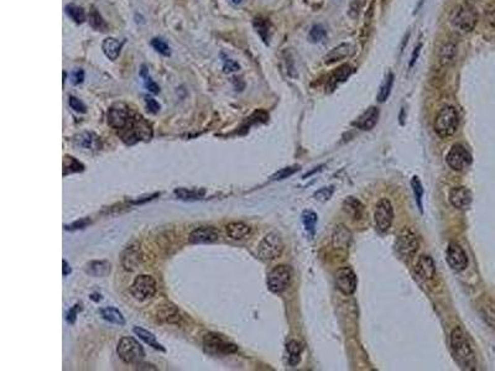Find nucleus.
<instances>
[{
  "instance_id": "46",
  "label": "nucleus",
  "mask_w": 495,
  "mask_h": 371,
  "mask_svg": "<svg viewBox=\"0 0 495 371\" xmlns=\"http://www.w3.org/2000/svg\"><path fill=\"white\" fill-rule=\"evenodd\" d=\"M297 170H298L297 167H286V168H283V170L279 171L276 175L272 177V179H275V181H277V179H284V178H286V177L294 175V173Z\"/></svg>"
},
{
  "instance_id": "19",
  "label": "nucleus",
  "mask_w": 495,
  "mask_h": 371,
  "mask_svg": "<svg viewBox=\"0 0 495 371\" xmlns=\"http://www.w3.org/2000/svg\"><path fill=\"white\" fill-rule=\"evenodd\" d=\"M415 271H416L417 276L422 280H432L435 277V273H436V266H435V262L432 260L431 256L427 255H422L420 256L419 261H417L416 267H415Z\"/></svg>"
},
{
  "instance_id": "31",
  "label": "nucleus",
  "mask_w": 495,
  "mask_h": 371,
  "mask_svg": "<svg viewBox=\"0 0 495 371\" xmlns=\"http://www.w3.org/2000/svg\"><path fill=\"white\" fill-rule=\"evenodd\" d=\"M76 142L88 150H97L99 145V139L93 133H82L77 136Z\"/></svg>"
},
{
  "instance_id": "35",
  "label": "nucleus",
  "mask_w": 495,
  "mask_h": 371,
  "mask_svg": "<svg viewBox=\"0 0 495 371\" xmlns=\"http://www.w3.org/2000/svg\"><path fill=\"white\" fill-rule=\"evenodd\" d=\"M140 76H141V78L144 79V84H145V87H146V89L149 90V92H151L153 94H159V93H160V87H159V85L152 81V78H151V77H150L149 70H147V68H146V66H143V67H141Z\"/></svg>"
},
{
  "instance_id": "43",
  "label": "nucleus",
  "mask_w": 495,
  "mask_h": 371,
  "mask_svg": "<svg viewBox=\"0 0 495 371\" xmlns=\"http://www.w3.org/2000/svg\"><path fill=\"white\" fill-rule=\"evenodd\" d=\"M68 104H70V107L75 111H77V113H86L87 111V107L84 105V103L79 101L77 97L71 96L70 98H68Z\"/></svg>"
},
{
  "instance_id": "27",
  "label": "nucleus",
  "mask_w": 495,
  "mask_h": 371,
  "mask_svg": "<svg viewBox=\"0 0 495 371\" xmlns=\"http://www.w3.org/2000/svg\"><path fill=\"white\" fill-rule=\"evenodd\" d=\"M133 332L136 334V336H139V339H141V341L145 342V343L149 344L150 347L153 348V349L165 352V348L162 347L158 341H156V336L153 335L151 332H149V330L144 329V328L141 327H134Z\"/></svg>"
},
{
  "instance_id": "7",
  "label": "nucleus",
  "mask_w": 495,
  "mask_h": 371,
  "mask_svg": "<svg viewBox=\"0 0 495 371\" xmlns=\"http://www.w3.org/2000/svg\"><path fill=\"white\" fill-rule=\"evenodd\" d=\"M291 281V269L286 265H277L267 275V287L271 292L281 293Z\"/></svg>"
},
{
  "instance_id": "22",
  "label": "nucleus",
  "mask_w": 495,
  "mask_h": 371,
  "mask_svg": "<svg viewBox=\"0 0 495 371\" xmlns=\"http://www.w3.org/2000/svg\"><path fill=\"white\" fill-rule=\"evenodd\" d=\"M121 47H123V42L114 39V37H107L102 44L103 53L110 61H115L118 58L119 55H120Z\"/></svg>"
},
{
  "instance_id": "20",
  "label": "nucleus",
  "mask_w": 495,
  "mask_h": 371,
  "mask_svg": "<svg viewBox=\"0 0 495 371\" xmlns=\"http://www.w3.org/2000/svg\"><path fill=\"white\" fill-rule=\"evenodd\" d=\"M141 262V253L138 246H130L124 251L123 258H121V264L125 267V270L133 271L138 267V265Z\"/></svg>"
},
{
  "instance_id": "41",
  "label": "nucleus",
  "mask_w": 495,
  "mask_h": 371,
  "mask_svg": "<svg viewBox=\"0 0 495 371\" xmlns=\"http://www.w3.org/2000/svg\"><path fill=\"white\" fill-rule=\"evenodd\" d=\"M326 35L327 33L323 26H321V25H315V26H312L311 30H310L308 39L311 40V42H320L322 41L324 37H326Z\"/></svg>"
},
{
  "instance_id": "33",
  "label": "nucleus",
  "mask_w": 495,
  "mask_h": 371,
  "mask_svg": "<svg viewBox=\"0 0 495 371\" xmlns=\"http://www.w3.org/2000/svg\"><path fill=\"white\" fill-rule=\"evenodd\" d=\"M253 25H254L258 35L263 39V41L265 42V44H269V39H270L269 22L263 18H257L254 20V22H253Z\"/></svg>"
},
{
  "instance_id": "38",
  "label": "nucleus",
  "mask_w": 495,
  "mask_h": 371,
  "mask_svg": "<svg viewBox=\"0 0 495 371\" xmlns=\"http://www.w3.org/2000/svg\"><path fill=\"white\" fill-rule=\"evenodd\" d=\"M411 186H412V190H414L415 198H416L417 205H419V208H420V209L422 210V197H423V188H422V183H421V181H420V179H419V177H417V176H414V177H412V179H411Z\"/></svg>"
},
{
  "instance_id": "37",
  "label": "nucleus",
  "mask_w": 495,
  "mask_h": 371,
  "mask_svg": "<svg viewBox=\"0 0 495 371\" xmlns=\"http://www.w3.org/2000/svg\"><path fill=\"white\" fill-rule=\"evenodd\" d=\"M302 222L307 232L314 234L316 224H317V214L312 210H305L302 213Z\"/></svg>"
},
{
  "instance_id": "42",
  "label": "nucleus",
  "mask_w": 495,
  "mask_h": 371,
  "mask_svg": "<svg viewBox=\"0 0 495 371\" xmlns=\"http://www.w3.org/2000/svg\"><path fill=\"white\" fill-rule=\"evenodd\" d=\"M222 57H223V72L224 73H233L237 72V71L240 70V66L237 61L234 59L229 58V57H226L222 53Z\"/></svg>"
},
{
  "instance_id": "2",
  "label": "nucleus",
  "mask_w": 495,
  "mask_h": 371,
  "mask_svg": "<svg viewBox=\"0 0 495 371\" xmlns=\"http://www.w3.org/2000/svg\"><path fill=\"white\" fill-rule=\"evenodd\" d=\"M459 125V115H458L456 108L445 107L440 110L435 119L434 128L438 136L441 138H449L454 135Z\"/></svg>"
},
{
  "instance_id": "40",
  "label": "nucleus",
  "mask_w": 495,
  "mask_h": 371,
  "mask_svg": "<svg viewBox=\"0 0 495 371\" xmlns=\"http://www.w3.org/2000/svg\"><path fill=\"white\" fill-rule=\"evenodd\" d=\"M151 46L153 47V50H155L156 52H159L162 56L169 57L170 55H171L170 46L162 39H159V37H155V39H152L151 40Z\"/></svg>"
},
{
  "instance_id": "26",
  "label": "nucleus",
  "mask_w": 495,
  "mask_h": 371,
  "mask_svg": "<svg viewBox=\"0 0 495 371\" xmlns=\"http://www.w3.org/2000/svg\"><path fill=\"white\" fill-rule=\"evenodd\" d=\"M343 209L354 219H360L364 213V205L354 197H348L343 202Z\"/></svg>"
},
{
  "instance_id": "1",
  "label": "nucleus",
  "mask_w": 495,
  "mask_h": 371,
  "mask_svg": "<svg viewBox=\"0 0 495 371\" xmlns=\"http://www.w3.org/2000/svg\"><path fill=\"white\" fill-rule=\"evenodd\" d=\"M451 348L454 358L463 369L473 370L476 367V355L468 338L459 327L452 330Z\"/></svg>"
},
{
  "instance_id": "17",
  "label": "nucleus",
  "mask_w": 495,
  "mask_h": 371,
  "mask_svg": "<svg viewBox=\"0 0 495 371\" xmlns=\"http://www.w3.org/2000/svg\"><path fill=\"white\" fill-rule=\"evenodd\" d=\"M354 46L352 44H341L335 46L324 56V64L327 66L334 65L337 62L343 61V59L351 57L354 53Z\"/></svg>"
},
{
  "instance_id": "29",
  "label": "nucleus",
  "mask_w": 495,
  "mask_h": 371,
  "mask_svg": "<svg viewBox=\"0 0 495 371\" xmlns=\"http://www.w3.org/2000/svg\"><path fill=\"white\" fill-rule=\"evenodd\" d=\"M101 316L104 321L109 322V323L116 324V325H124L125 324V318L124 316L121 315V312L119 310H116L115 307H105L101 310Z\"/></svg>"
},
{
  "instance_id": "53",
  "label": "nucleus",
  "mask_w": 495,
  "mask_h": 371,
  "mask_svg": "<svg viewBox=\"0 0 495 371\" xmlns=\"http://www.w3.org/2000/svg\"><path fill=\"white\" fill-rule=\"evenodd\" d=\"M467 2H469V3H474V2H478V0H467Z\"/></svg>"
},
{
  "instance_id": "45",
  "label": "nucleus",
  "mask_w": 495,
  "mask_h": 371,
  "mask_svg": "<svg viewBox=\"0 0 495 371\" xmlns=\"http://www.w3.org/2000/svg\"><path fill=\"white\" fill-rule=\"evenodd\" d=\"M84 82V71L82 68H76L71 73V83L73 85H79Z\"/></svg>"
},
{
  "instance_id": "21",
  "label": "nucleus",
  "mask_w": 495,
  "mask_h": 371,
  "mask_svg": "<svg viewBox=\"0 0 495 371\" xmlns=\"http://www.w3.org/2000/svg\"><path fill=\"white\" fill-rule=\"evenodd\" d=\"M110 270H112V265L105 260L101 261H90L88 262L84 267V271L88 275L93 276V277H104V276L109 275Z\"/></svg>"
},
{
  "instance_id": "47",
  "label": "nucleus",
  "mask_w": 495,
  "mask_h": 371,
  "mask_svg": "<svg viewBox=\"0 0 495 371\" xmlns=\"http://www.w3.org/2000/svg\"><path fill=\"white\" fill-rule=\"evenodd\" d=\"M145 103H146L147 110H149V111H151L152 114L159 113V110H160L161 105L159 104V103L156 102L155 99L152 98V97H149V96H146V97H145Z\"/></svg>"
},
{
  "instance_id": "25",
  "label": "nucleus",
  "mask_w": 495,
  "mask_h": 371,
  "mask_svg": "<svg viewBox=\"0 0 495 371\" xmlns=\"http://www.w3.org/2000/svg\"><path fill=\"white\" fill-rule=\"evenodd\" d=\"M352 234L344 225H338L333 234V245L337 249H347L351 242Z\"/></svg>"
},
{
  "instance_id": "52",
  "label": "nucleus",
  "mask_w": 495,
  "mask_h": 371,
  "mask_svg": "<svg viewBox=\"0 0 495 371\" xmlns=\"http://www.w3.org/2000/svg\"><path fill=\"white\" fill-rule=\"evenodd\" d=\"M232 2L234 3V4H240V3L243 2V0H232Z\"/></svg>"
},
{
  "instance_id": "50",
  "label": "nucleus",
  "mask_w": 495,
  "mask_h": 371,
  "mask_svg": "<svg viewBox=\"0 0 495 371\" xmlns=\"http://www.w3.org/2000/svg\"><path fill=\"white\" fill-rule=\"evenodd\" d=\"M81 306L79 304H76L75 307L72 308V310L68 312V316H67V321L70 322V323H75V321H76V317H77V312H78V310H81L79 308Z\"/></svg>"
},
{
  "instance_id": "10",
  "label": "nucleus",
  "mask_w": 495,
  "mask_h": 371,
  "mask_svg": "<svg viewBox=\"0 0 495 371\" xmlns=\"http://www.w3.org/2000/svg\"><path fill=\"white\" fill-rule=\"evenodd\" d=\"M446 161L452 170L463 171L472 164V155L466 146L456 144L449 150Z\"/></svg>"
},
{
  "instance_id": "11",
  "label": "nucleus",
  "mask_w": 495,
  "mask_h": 371,
  "mask_svg": "<svg viewBox=\"0 0 495 371\" xmlns=\"http://www.w3.org/2000/svg\"><path fill=\"white\" fill-rule=\"evenodd\" d=\"M335 286L344 295H352L357 290V276L351 267H342L335 272Z\"/></svg>"
},
{
  "instance_id": "23",
  "label": "nucleus",
  "mask_w": 495,
  "mask_h": 371,
  "mask_svg": "<svg viewBox=\"0 0 495 371\" xmlns=\"http://www.w3.org/2000/svg\"><path fill=\"white\" fill-rule=\"evenodd\" d=\"M226 230L229 238L234 239V240H241V239H244L245 236H248L250 234L249 225H246L245 223H241V222L229 223V224L226 227Z\"/></svg>"
},
{
  "instance_id": "5",
  "label": "nucleus",
  "mask_w": 495,
  "mask_h": 371,
  "mask_svg": "<svg viewBox=\"0 0 495 371\" xmlns=\"http://www.w3.org/2000/svg\"><path fill=\"white\" fill-rule=\"evenodd\" d=\"M419 245V239L414 230L405 228L397 234L395 240V250L404 260H409L417 253Z\"/></svg>"
},
{
  "instance_id": "34",
  "label": "nucleus",
  "mask_w": 495,
  "mask_h": 371,
  "mask_svg": "<svg viewBox=\"0 0 495 371\" xmlns=\"http://www.w3.org/2000/svg\"><path fill=\"white\" fill-rule=\"evenodd\" d=\"M392 84H394V74L389 73L388 77H386L385 82H384L383 85L380 87L379 93H378V101L383 103L389 98V96H390L391 93Z\"/></svg>"
},
{
  "instance_id": "6",
  "label": "nucleus",
  "mask_w": 495,
  "mask_h": 371,
  "mask_svg": "<svg viewBox=\"0 0 495 371\" xmlns=\"http://www.w3.org/2000/svg\"><path fill=\"white\" fill-rule=\"evenodd\" d=\"M284 250V242L277 233H269L258 246L259 258L264 261L277 259Z\"/></svg>"
},
{
  "instance_id": "9",
  "label": "nucleus",
  "mask_w": 495,
  "mask_h": 371,
  "mask_svg": "<svg viewBox=\"0 0 495 371\" xmlns=\"http://www.w3.org/2000/svg\"><path fill=\"white\" fill-rule=\"evenodd\" d=\"M374 221L375 225L381 233H385L390 229L392 221H394V209H392L391 202L389 199L383 198L378 202L374 213Z\"/></svg>"
},
{
  "instance_id": "4",
  "label": "nucleus",
  "mask_w": 495,
  "mask_h": 371,
  "mask_svg": "<svg viewBox=\"0 0 495 371\" xmlns=\"http://www.w3.org/2000/svg\"><path fill=\"white\" fill-rule=\"evenodd\" d=\"M116 353L125 364H139L145 356L141 344L132 336H123L119 341Z\"/></svg>"
},
{
  "instance_id": "14",
  "label": "nucleus",
  "mask_w": 495,
  "mask_h": 371,
  "mask_svg": "<svg viewBox=\"0 0 495 371\" xmlns=\"http://www.w3.org/2000/svg\"><path fill=\"white\" fill-rule=\"evenodd\" d=\"M447 262L449 266L452 267V270L458 271V272H460L468 266V258H467L465 250L457 242H451L448 245Z\"/></svg>"
},
{
  "instance_id": "8",
  "label": "nucleus",
  "mask_w": 495,
  "mask_h": 371,
  "mask_svg": "<svg viewBox=\"0 0 495 371\" xmlns=\"http://www.w3.org/2000/svg\"><path fill=\"white\" fill-rule=\"evenodd\" d=\"M156 292V282L150 275H139L130 286V293L138 301H146Z\"/></svg>"
},
{
  "instance_id": "44",
  "label": "nucleus",
  "mask_w": 495,
  "mask_h": 371,
  "mask_svg": "<svg viewBox=\"0 0 495 371\" xmlns=\"http://www.w3.org/2000/svg\"><path fill=\"white\" fill-rule=\"evenodd\" d=\"M332 195H333V187H323L315 193V198L317 201L326 202L331 198Z\"/></svg>"
},
{
  "instance_id": "36",
  "label": "nucleus",
  "mask_w": 495,
  "mask_h": 371,
  "mask_svg": "<svg viewBox=\"0 0 495 371\" xmlns=\"http://www.w3.org/2000/svg\"><path fill=\"white\" fill-rule=\"evenodd\" d=\"M89 24L90 26L98 31H105V28H107V24H105L103 18H102L101 14H99L95 8H93L89 13Z\"/></svg>"
},
{
  "instance_id": "12",
  "label": "nucleus",
  "mask_w": 495,
  "mask_h": 371,
  "mask_svg": "<svg viewBox=\"0 0 495 371\" xmlns=\"http://www.w3.org/2000/svg\"><path fill=\"white\" fill-rule=\"evenodd\" d=\"M204 348L207 352L209 353H223V354H230L235 353L238 350L237 345L227 342L223 336L218 335V334L209 333L204 336Z\"/></svg>"
},
{
  "instance_id": "49",
  "label": "nucleus",
  "mask_w": 495,
  "mask_h": 371,
  "mask_svg": "<svg viewBox=\"0 0 495 371\" xmlns=\"http://www.w3.org/2000/svg\"><path fill=\"white\" fill-rule=\"evenodd\" d=\"M421 47H422V45H417L416 47H415V50H414V53H412V57H411V61H410V68H412L414 67V65L416 64V61H417V58H419V56H420V52H421Z\"/></svg>"
},
{
  "instance_id": "13",
  "label": "nucleus",
  "mask_w": 495,
  "mask_h": 371,
  "mask_svg": "<svg viewBox=\"0 0 495 371\" xmlns=\"http://www.w3.org/2000/svg\"><path fill=\"white\" fill-rule=\"evenodd\" d=\"M130 120V113L127 105L124 104H114L108 110V124L113 129L120 130L127 127Z\"/></svg>"
},
{
  "instance_id": "39",
  "label": "nucleus",
  "mask_w": 495,
  "mask_h": 371,
  "mask_svg": "<svg viewBox=\"0 0 495 371\" xmlns=\"http://www.w3.org/2000/svg\"><path fill=\"white\" fill-rule=\"evenodd\" d=\"M175 195L181 199H198L202 198L204 195V191H187L184 188H178V190L175 191Z\"/></svg>"
},
{
  "instance_id": "18",
  "label": "nucleus",
  "mask_w": 495,
  "mask_h": 371,
  "mask_svg": "<svg viewBox=\"0 0 495 371\" xmlns=\"http://www.w3.org/2000/svg\"><path fill=\"white\" fill-rule=\"evenodd\" d=\"M380 111L377 107H372L366 109L357 120L354 121V125L362 130H370L377 125L379 120Z\"/></svg>"
},
{
  "instance_id": "24",
  "label": "nucleus",
  "mask_w": 495,
  "mask_h": 371,
  "mask_svg": "<svg viewBox=\"0 0 495 371\" xmlns=\"http://www.w3.org/2000/svg\"><path fill=\"white\" fill-rule=\"evenodd\" d=\"M457 56V45L454 42H446L442 47L440 48V53H438V59L440 64L442 66H449L453 64Z\"/></svg>"
},
{
  "instance_id": "30",
  "label": "nucleus",
  "mask_w": 495,
  "mask_h": 371,
  "mask_svg": "<svg viewBox=\"0 0 495 371\" xmlns=\"http://www.w3.org/2000/svg\"><path fill=\"white\" fill-rule=\"evenodd\" d=\"M353 73V68L351 66L346 65L342 66L341 68H338L337 71H334L332 73V76L329 77L328 79V88H334L335 85H338L339 83H343L347 78Z\"/></svg>"
},
{
  "instance_id": "48",
  "label": "nucleus",
  "mask_w": 495,
  "mask_h": 371,
  "mask_svg": "<svg viewBox=\"0 0 495 371\" xmlns=\"http://www.w3.org/2000/svg\"><path fill=\"white\" fill-rule=\"evenodd\" d=\"M90 221L89 219H81V221H77L75 223H72L71 225H67L66 229L67 230H76V229H83L86 228L88 224H89Z\"/></svg>"
},
{
  "instance_id": "51",
  "label": "nucleus",
  "mask_w": 495,
  "mask_h": 371,
  "mask_svg": "<svg viewBox=\"0 0 495 371\" xmlns=\"http://www.w3.org/2000/svg\"><path fill=\"white\" fill-rule=\"evenodd\" d=\"M70 273H71V269H70V266H68V264H67V261H66V260H64V276L70 275Z\"/></svg>"
},
{
  "instance_id": "15",
  "label": "nucleus",
  "mask_w": 495,
  "mask_h": 371,
  "mask_svg": "<svg viewBox=\"0 0 495 371\" xmlns=\"http://www.w3.org/2000/svg\"><path fill=\"white\" fill-rule=\"evenodd\" d=\"M218 238L219 233L214 227H200L190 234L189 241L191 244H207L215 241Z\"/></svg>"
},
{
  "instance_id": "32",
  "label": "nucleus",
  "mask_w": 495,
  "mask_h": 371,
  "mask_svg": "<svg viewBox=\"0 0 495 371\" xmlns=\"http://www.w3.org/2000/svg\"><path fill=\"white\" fill-rule=\"evenodd\" d=\"M65 13L67 14L68 18L76 22V24H83L86 21V11L83 8L78 7L75 4H68L65 7Z\"/></svg>"
},
{
  "instance_id": "3",
  "label": "nucleus",
  "mask_w": 495,
  "mask_h": 371,
  "mask_svg": "<svg viewBox=\"0 0 495 371\" xmlns=\"http://www.w3.org/2000/svg\"><path fill=\"white\" fill-rule=\"evenodd\" d=\"M451 22L460 33H471L477 26L478 14L471 4L459 5L452 14Z\"/></svg>"
},
{
  "instance_id": "16",
  "label": "nucleus",
  "mask_w": 495,
  "mask_h": 371,
  "mask_svg": "<svg viewBox=\"0 0 495 371\" xmlns=\"http://www.w3.org/2000/svg\"><path fill=\"white\" fill-rule=\"evenodd\" d=\"M472 193L466 187H454L449 193V202L453 207L460 210H466L472 204Z\"/></svg>"
},
{
  "instance_id": "28",
  "label": "nucleus",
  "mask_w": 495,
  "mask_h": 371,
  "mask_svg": "<svg viewBox=\"0 0 495 371\" xmlns=\"http://www.w3.org/2000/svg\"><path fill=\"white\" fill-rule=\"evenodd\" d=\"M287 352V362L291 366H296L301 360V353H302V345L297 341L289 342L286 345Z\"/></svg>"
}]
</instances>
